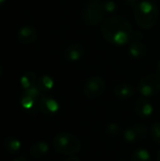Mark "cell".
I'll list each match as a JSON object with an SVG mask.
<instances>
[{
    "label": "cell",
    "mask_w": 160,
    "mask_h": 161,
    "mask_svg": "<svg viewBox=\"0 0 160 161\" xmlns=\"http://www.w3.org/2000/svg\"><path fill=\"white\" fill-rule=\"evenodd\" d=\"M101 32L108 42L116 46H124L134 39L131 24L126 18L119 15L107 18L102 23Z\"/></svg>",
    "instance_id": "obj_1"
},
{
    "label": "cell",
    "mask_w": 160,
    "mask_h": 161,
    "mask_svg": "<svg viewBox=\"0 0 160 161\" xmlns=\"http://www.w3.org/2000/svg\"><path fill=\"white\" fill-rule=\"evenodd\" d=\"M134 13L138 25L142 29L152 28L158 19V8L150 0L140 1L134 8Z\"/></svg>",
    "instance_id": "obj_2"
},
{
    "label": "cell",
    "mask_w": 160,
    "mask_h": 161,
    "mask_svg": "<svg viewBox=\"0 0 160 161\" xmlns=\"http://www.w3.org/2000/svg\"><path fill=\"white\" fill-rule=\"evenodd\" d=\"M55 150L63 155H74L80 151L81 143L79 140L70 133H59L53 140Z\"/></svg>",
    "instance_id": "obj_3"
},
{
    "label": "cell",
    "mask_w": 160,
    "mask_h": 161,
    "mask_svg": "<svg viewBox=\"0 0 160 161\" xmlns=\"http://www.w3.org/2000/svg\"><path fill=\"white\" fill-rule=\"evenodd\" d=\"M105 14L104 4L100 1L91 0L83 9V19L89 25H97L103 23Z\"/></svg>",
    "instance_id": "obj_4"
},
{
    "label": "cell",
    "mask_w": 160,
    "mask_h": 161,
    "mask_svg": "<svg viewBox=\"0 0 160 161\" xmlns=\"http://www.w3.org/2000/svg\"><path fill=\"white\" fill-rule=\"evenodd\" d=\"M139 92L143 97H152L160 92V76L157 74L143 76L138 85Z\"/></svg>",
    "instance_id": "obj_5"
},
{
    "label": "cell",
    "mask_w": 160,
    "mask_h": 161,
    "mask_svg": "<svg viewBox=\"0 0 160 161\" xmlns=\"http://www.w3.org/2000/svg\"><path fill=\"white\" fill-rule=\"evenodd\" d=\"M106 89V81L103 77L94 75L90 77L84 86V93L90 99H95L103 94Z\"/></svg>",
    "instance_id": "obj_6"
},
{
    "label": "cell",
    "mask_w": 160,
    "mask_h": 161,
    "mask_svg": "<svg viewBox=\"0 0 160 161\" xmlns=\"http://www.w3.org/2000/svg\"><path fill=\"white\" fill-rule=\"evenodd\" d=\"M148 134V128L144 125H135L124 132V139L125 142L134 143L143 140Z\"/></svg>",
    "instance_id": "obj_7"
},
{
    "label": "cell",
    "mask_w": 160,
    "mask_h": 161,
    "mask_svg": "<svg viewBox=\"0 0 160 161\" xmlns=\"http://www.w3.org/2000/svg\"><path fill=\"white\" fill-rule=\"evenodd\" d=\"M39 107H40V109L47 115L55 114L59 110L58 102L55 98L49 95H43L41 97L40 102H39Z\"/></svg>",
    "instance_id": "obj_8"
},
{
    "label": "cell",
    "mask_w": 160,
    "mask_h": 161,
    "mask_svg": "<svg viewBox=\"0 0 160 161\" xmlns=\"http://www.w3.org/2000/svg\"><path fill=\"white\" fill-rule=\"evenodd\" d=\"M65 58L71 62L79 61L85 56V47L80 43H74L69 45L64 53Z\"/></svg>",
    "instance_id": "obj_9"
},
{
    "label": "cell",
    "mask_w": 160,
    "mask_h": 161,
    "mask_svg": "<svg viewBox=\"0 0 160 161\" xmlns=\"http://www.w3.org/2000/svg\"><path fill=\"white\" fill-rule=\"evenodd\" d=\"M135 111L141 118H149L154 111L153 105L145 98H140L135 104Z\"/></svg>",
    "instance_id": "obj_10"
},
{
    "label": "cell",
    "mask_w": 160,
    "mask_h": 161,
    "mask_svg": "<svg viewBox=\"0 0 160 161\" xmlns=\"http://www.w3.org/2000/svg\"><path fill=\"white\" fill-rule=\"evenodd\" d=\"M18 41L23 44H29L36 41L37 31L31 26H24L19 29L17 33Z\"/></svg>",
    "instance_id": "obj_11"
},
{
    "label": "cell",
    "mask_w": 160,
    "mask_h": 161,
    "mask_svg": "<svg viewBox=\"0 0 160 161\" xmlns=\"http://www.w3.org/2000/svg\"><path fill=\"white\" fill-rule=\"evenodd\" d=\"M128 52L131 57L135 58H140L145 56L146 54V46L141 41H135L129 44Z\"/></svg>",
    "instance_id": "obj_12"
},
{
    "label": "cell",
    "mask_w": 160,
    "mask_h": 161,
    "mask_svg": "<svg viewBox=\"0 0 160 161\" xmlns=\"http://www.w3.org/2000/svg\"><path fill=\"white\" fill-rule=\"evenodd\" d=\"M135 93V90L131 85L128 84H121L116 86L114 89V94L116 97L120 99H127L133 96Z\"/></svg>",
    "instance_id": "obj_13"
},
{
    "label": "cell",
    "mask_w": 160,
    "mask_h": 161,
    "mask_svg": "<svg viewBox=\"0 0 160 161\" xmlns=\"http://www.w3.org/2000/svg\"><path fill=\"white\" fill-rule=\"evenodd\" d=\"M37 75L34 72H26L20 78V84L24 91L35 86L37 84Z\"/></svg>",
    "instance_id": "obj_14"
},
{
    "label": "cell",
    "mask_w": 160,
    "mask_h": 161,
    "mask_svg": "<svg viewBox=\"0 0 160 161\" xmlns=\"http://www.w3.org/2000/svg\"><path fill=\"white\" fill-rule=\"evenodd\" d=\"M36 85L41 90V92H48L54 88L55 82H54V79L50 75H44L38 78Z\"/></svg>",
    "instance_id": "obj_15"
},
{
    "label": "cell",
    "mask_w": 160,
    "mask_h": 161,
    "mask_svg": "<svg viewBox=\"0 0 160 161\" xmlns=\"http://www.w3.org/2000/svg\"><path fill=\"white\" fill-rule=\"evenodd\" d=\"M49 151V145L44 142H38L30 148V154L35 158H40L46 155Z\"/></svg>",
    "instance_id": "obj_16"
},
{
    "label": "cell",
    "mask_w": 160,
    "mask_h": 161,
    "mask_svg": "<svg viewBox=\"0 0 160 161\" xmlns=\"http://www.w3.org/2000/svg\"><path fill=\"white\" fill-rule=\"evenodd\" d=\"M132 161H151V154L145 148L137 149L131 158Z\"/></svg>",
    "instance_id": "obj_17"
},
{
    "label": "cell",
    "mask_w": 160,
    "mask_h": 161,
    "mask_svg": "<svg viewBox=\"0 0 160 161\" xmlns=\"http://www.w3.org/2000/svg\"><path fill=\"white\" fill-rule=\"evenodd\" d=\"M5 147L7 150L10 151V152H17L21 149V146H22V143L21 142L16 139V138H13V137H8L6 140H5Z\"/></svg>",
    "instance_id": "obj_18"
},
{
    "label": "cell",
    "mask_w": 160,
    "mask_h": 161,
    "mask_svg": "<svg viewBox=\"0 0 160 161\" xmlns=\"http://www.w3.org/2000/svg\"><path fill=\"white\" fill-rule=\"evenodd\" d=\"M122 131H123L122 127L120 126V125H118L116 123H109L106 126V133L109 136L116 137V136L120 135L122 133Z\"/></svg>",
    "instance_id": "obj_19"
},
{
    "label": "cell",
    "mask_w": 160,
    "mask_h": 161,
    "mask_svg": "<svg viewBox=\"0 0 160 161\" xmlns=\"http://www.w3.org/2000/svg\"><path fill=\"white\" fill-rule=\"evenodd\" d=\"M36 99L32 98V97H29L25 94H24L21 98V105L22 107L25 108V109H27V110H30V109H33L35 105H36Z\"/></svg>",
    "instance_id": "obj_20"
},
{
    "label": "cell",
    "mask_w": 160,
    "mask_h": 161,
    "mask_svg": "<svg viewBox=\"0 0 160 161\" xmlns=\"http://www.w3.org/2000/svg\"><path fill=\"white\" fill-rule=\"evenodd\" d=\"M150 133H151V136H152L153 140H154L157 143L160 144V122L155 123V124L151 126Z\"/></svg>",
    "instance_id": "obj_21"
},
{
    "label": "cell",
    "mask_w": 160,
    "mask_h": 161,
    "mask_svg": "<svg viewBox=\"0 0 160 161\" xmlns=\"http://www.w3.org/2000/svg\"><path fill=\"white\" fill-rule=\"evenodd\" d=\"M24 94H25V95H27V96H29V97H32V98H34V99L37 100V99L41 96V90L37 87V85H35V86H33V87H31V88L25 90Z\"/></svg>",
    "instance_id": "obj_22"
},
{
    "label": "cell",
    "mask_w": 160,
    "mask_h": 161,
    "mask_svg": "<svg viewBox=\"0 0 160 161\" xmlns=\"http://www.w3.org/2000/svg\"><path fill=\"white\" fill-rule=\"evenodd\" d=\"M103 4H104V8H105L106 13L111 14V13L115 12L116 9H117V5H116V3L114 1L108 0V1H107V2H105Z\"/></svg>",
    "instance_id": "obj_23"
},
{
    "label": "cell",
    "mask_w": 160,
    "mask_h": 161,
    "mask_svg": "<svg viewBox=\"0 0 160 161\" xmlns=\"http://www.w3.org/2000/svg\"><path fill=\"white\" fill-rule=\"evenodd\" d=\"M124 1H125V3H127L128 5H130L133 8H135L137 6V4L140 2V0H124Z\"/></svg>",
    "instance_id": "obj_24"
},
{
    "label": "cell",
    "mask_w": 160,
    "mask_h": 161,
    "mask_svg": "<svg viewBox=\"0 0 160 161\" xmlns=\"http://www.w3.org/2000/svg\"><path fill=\"white\" fill-rule=\"evenodd\" d=\"M142 33L140 32V31H137V32H134V39H137V41H140L142 39Z\"/></svg>",
    "instance_id": "obj_25"
},
{
    "label": "cell",
    "mask_w": 160,
    "mask_h": 161,
    "mask_svg": "<svg viewBox=\"0 0 160 161\" xmlns=\"http://www.w3.org/2000/svg\"><path fill=\"white\" fill-rule=\"evenodd\" d=\"M65 161H80L77 158H74V157H71V158H69L68 159H66Z\"/></svg>",
    "instance_id": "obj_26"
},
{
    "label": "cell",
    "mask_w": 160,
    "mask_h": 161,
    "mask_svg": "<svg viewBox=\"0 0 160 161\" xmlns=\"http://www.w3.org/2000/svg\"><path fill=\"white\" fill-rule=\"evenodd\" d=\"M12 161H29L28 159H26V158H16V159H14V160Z\"/></svg>",
    "instance_id": "obj_27"
},
{
    "label": "cell",
    "mask_w": 160,
    "mask_h": 161,
    "mask_svg": "<svg viewBox=\"0 0 160 161\" xmlns=\"http://www.w3.org/2000/svg\"><path fill=\"white\" fill-rule=\"evenodd\" d=\"M157 74L160 76V61L158 62V64H157Z\"/></svg>",
    "instance_id": "obj_28"
},
{
    "label": "cell",
    "mask_w": 160,
    "mask_h": 161,
    "mask_svg": "<svg viewBox=\"0 0 160 161\" xmlns=\"http://www.w3.org/2000/svg\"><path fill=\"white\" fill-rule=\"evenodd\" d=\"M157 161H160V150H159V152H158V154H157Z\"/></svg>",
    "instance_id": "obj_29"
},
{
    "label": "cell",
    "mask_w": 160,
    "mask_h": 161,
    "mask_svg": "<svg viewBox=\"0 0 160 161\" xmlns=\"http://www.w3.org/2000/svg\"><path fill=\"white\" fill-rule=\"evenodd\" d=\"M2 73H3V69H2V67H1V65H0V76L2 75Z\"/></svg>",
    "instance_id": "obj_30"
},
{
    "label": "cell",
    "mask_w": 160,
    "mask_h": 161,
    "mask_svg": "<svg viewBox=\"0 0 160 161\" xmlns=\"http://www.w3.org/2000/svg\"><path fill=\"white\" fill-rule=\"evenodd\" d=\"M6 2V0H0V5H3Z\"/></svg>",
    "instance_id": "obj_31"
},
{
    "label": "cell",
    "mask_w": 160,
    "mask_h": 161,
    "mask_svg": "<svg viewBox=\"0 0 160 161\" xmlns=\"http://www.w3.org/2000/svg\"><path fill=\"white\" fill-rule=\"evenodd\" d=\"M92 1H99V0H92Z\"/></svg>",
    "instance_id": "obj_32"
},
{
    "label": "cell",
    "mask_w": 160,
    "mask_h": 161,
    "mask_svg": "<svg viewBox=\"0 0 160 161\" xmlns=\"http://www.w3.org/2000/svg\"><path fill=\"white\" fill-rule=\"evenodd\" d=\"M140 1H143V0H140Z\"/></svg>",
    "instance_id": "obj_33"
}]
</instances>
